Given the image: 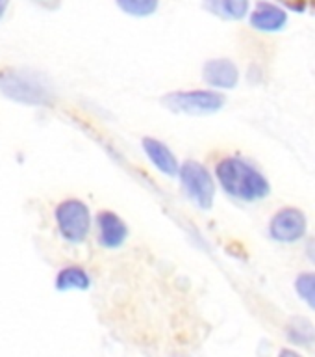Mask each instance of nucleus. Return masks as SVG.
Listing matches in <instances>:
<instances>
[{
    "label": "nucleus",
    "instance_id": "1",
    "mask_svg": "<svg viewBox=\"0 0 315 357\" xmlns=\"http://www.w3.org/2000/svg\"><path fill=\"white\" fill-rule=\"evenodd\" d=\"M217 181L230 197L241 201H260L271 194V184L250 162L239 156L223 158L216 167Z\"/></svg>",
    "mask_w": 315,
    "mask_h": 357
},
{
    "label": "nucleus",
    "instance_id": "9",
    "mask_svg": "<svg viewBox=\"0 0 315 357\" xmlns=\"http://www.w3.org/2000/svg\"><path fill=\"white\" fill-rule=\"evenodd\" d=\"M143 151L147 158L152 162V166L158 169L163 175H169V177H175L180 172V162L175 156L169 147H167L163 142L154 138H145L143 139Z\"/></svg>",
    "mask_w": 315,
    "mask_h": 357
},
{
    "label": "nucleus",
    "instance_id": "8",
    "mask_svg": "<svg viewBox=\"0 0 315 357\" xmlns=\"http://www.w3.org/2000/svg\"><path fill=\"white\" fill-rule=\"evenodd\" d=\"M97 227H99V242L108 250H115L124 244L128 238L127 223L117 216L115 212L102 211L97 216Z\"/></svg>",
    "mask_w": 315,
    "mask_h": 357
},
{
    "label": "nucleus",
    "instance_id": "15",
    "mask_svg": "<svg viewBox=\"0 0 315 357\" xmlns=\"http://www.w3.org/2000/svg\"><path fill=\"white\" fill-rule=\"evenodd\" d=\"M295 290L300 300L315 311V272L300 273L299 278L295 279Z\"/></svg>",
    "mask_w": 315,
    "mask_h": 357
},
{
    "label": "nucleus",
    "instance_id": "12",
    "mask_svg": "<svg viewBox=\"0 0 315 357\" xmlns=\"http://www.w3.org/2000/svg\"><path fill=\"white\" fill-rule=\"evenodd\" d=\"M286 333H288L289 342H293V344L312 346L315 342L314 324L305 317L291 318L288 324V329H286Z\"/></svg>",
    "mask_w": 315,
    "mask_h": 357
},
{
    "label": "nucleus",
    "instance_id": "13",
    "mask_svg": "<svg viewBox=\"0 0 315 357\" xmlns=\"http://www.w3.org/2000/svg\"><path fill=\"white\" fill-rule=\"evenodd\" d=\"M211 8L225 19H243L250 10L249 0H211Z\"/></svg>",
    "mask_w": 315,
    "mask_h": 357
},
{
    "label": "nucleus",
    "instance_id": "3",
    "mask_svg": "<svg viewBox=\"0 0 315 357\" xmlns=\"http://www.w3.org/2000/svg\"><path fill=\"white\" fill-rule=\"evenodd\" d=\"M163 105L177 114L188 116H210L225 106V95L216 89H189L172 91L163 99Z\"/></svg>",
    "mask_w": 315,
    "mask_h": 357
},
{
    "label": "nucleus",
    "instance_id": "6",
    "mask_svg": "<svg viewBox=\"0 0 315 357\" xmlns=\"http://www.w3.org/2000/svg\"><path fill=\"white\" fill-rule=\"evenodd\" d=\"M306 231H308V220H306L305 212L295 206L280 208L269 222L271 238L282 242V244L299 242L300 238H305Z\"/></svg>",
    "mask_w": 315,
    "mask_h": 357
},
{
    "label": "nucleus",
    "instance_id": "2",
    "mask_svg": "<svg viewBox=\"0 0 315 357\" xmlns=\"http://www.w3.org/2000/svg\"><path fill=\"white\" fill-rule=\"evenodd\" d=\"M0 91L8 99L28 106H47L52 102V89L41 75L28 69H2Z\"/></svg>",
    "mask_w": 315,
    "mask_h": 357
},
{
    "label": "nucleus",
    "instance_id": "16",
    "mask_svg": "<svg viewBox=\"0 0 315 357\" xmlns=\"http://www.w3.org/2000/svg\"><path fill=\"white\" fill-rule=\"evenodd\" d=\"M306 257L315 264V236L308 240V244H306Z\"/></svg>",
    "mask_w": 315,
    "mask_h": 357
},
{
    "label": "nucleus",
    "instance_id": "11",
    "mask_svg": "<svg viewBox=\"0 0 315 357\" xmlns=\"http://www.w3.org/2000/svg\"><path fill=\"white\" fill-rule=\"evenodd\" d=\"M91 287V278L82 266H65L56 275V289L61 292L67 290H88Z\"/></svg>",
    "mask_w": 315,
    "mask_h": 357
},
{
    "label": "nucleus",
    "instance_id": "4",
    "mask_svg": "<svg viewBox=\"0 0 315 357\" xmlns=\"http://www.w3.org/2000/svg\"><path fill=\"white\" fill-rule=\"evenodd\" d=\"M180 183H182L186 194L195 205H199L202 211H208L216 199V183L208 167L202 166L200 162L189 160L184 162L178 172Z\"/></svg>",
    "mask_w": 315,
    "mask_h": 357
},
{
    "label": "nucleus",
    "instance_id": "10",
    "mask_svg": "<svg viewBox=\"0 0 315 357\" xmlns=\"http://www.w3.org/2000/svg\"><path fill=\"white\" fill-rule=\"evenodd\" d=\"M250 24L260 32H278L288 24V13L280 6L260 2L250 13Z\"/></svg>",
    "mask_w": 315,
    "mask_h": 357
},
{
    "label": "nucleus",
    "instance_id": "5",
    "mask_svg": "<svg viewBox=\"0 0 315 357\" xmlns=\"http://www.w3.org/2000/svg\"><path fill=\"white\" fill-rule=\"evenodd\" d=\"M56 223L60 234L71 244H80L88 238L91 229V214L80 199H65L56 206Z\"/></svg>",
    "mask_w": 315,
    "mask_h": 357
},
{
    "label": "nucleus",
    "instance_id": "7",
    "mask_svg": "<svg viewBox=\"0 0 315 357\" xmlns=\"http://www.w3.org/2000/svg\"><path fill=\"white\" fill-rule=\"evenodd\" d=\"M202 77L211 88L232 89L239 82V69L234 61L227 60V58H217V60L206 61Z\"/></svg>",
    "mask_w": 315,
    "mask_h": 357
},
{
    "label": "nucleus",
    "instance_id": "14",
    "mask_svg": "<svg viewBox=\"0 0 315 357\" xmlns=\"http://www.w3.org/2000/svg\"><path fill=\"white\" fill-rule=\"evenodd\" d=\"M160 0H117V6L132 17H149L158 10Z\"/></svg>",
    "mask_w": 315,
    "mask_h": 357
},
{
    "label": "nucleus",
    "instance_id": "17",
    "mask_svg": "<svg viewBox=\"0 0 315 357\" xmlns=\"http://www.w3.org/2000/svg\"><path fill=\"white\" fill-rule=\"evenodd\" d=\"M8 8H10V0H0V19L6 15Z\"/></svg>",
    "mask_w": 315,
    "mask_h": 357
}]
</instances>
